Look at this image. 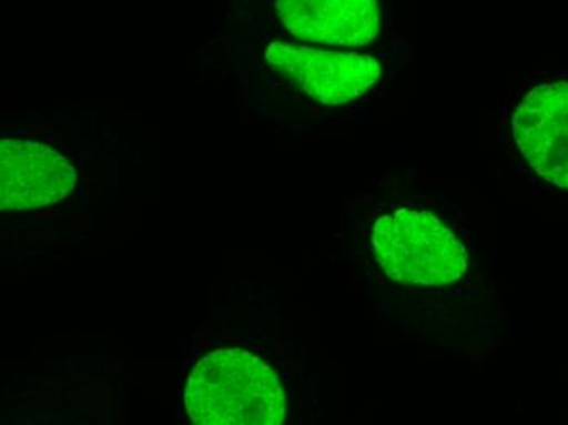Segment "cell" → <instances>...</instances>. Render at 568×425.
Wrapping results in <instances>:
<instances>
[{"label": "cell", "instance_id": "obj_4", "mask_svg": "<svg viewBox=\"0 0 568 425\" xmlns=\"http://www.w3.org/2000/svg\"><path fill=\"white\" fill-rule=\"evenodd\" d=\"M516 150L540 182L568 195V81L539 82L511 113Z\"/></svg>", "mask_w": 568, "mask_h": 425}, {"label": "cell", "instance_id": "obj_1", "mask_svg": "<svg viewBox=\"0 0 568 425\" xmlns=\"http://www.w3.org/2000/svg\"><path fill=\"white\" fill-rule=\"evenodd\" d=\"M369 240L381 271L400 289L449 292L470 274L469 237L442 206L394 203L374 217Z\"/></svg>", "mask_w": 568, "mask_h": 425}, {"label": "cell", "instance_id": "obj_3", "mask_svg": "<svg viewBox=\"0 0 568 425\" xmlns=\"http://www.w3.org/2000/svg\"><path fill=\"white\" fill-rule=\"evenodd\" d=\"M270 68L314 102L342 107L365 97L383 78V64L369 54L317 50L293 43H270Z\"/></svg>", "mask_w": 568, "mask_h": 425}, {"label": "cell", "instance_id": "obj_5", "mask_svg": "<svg viewBox=\"0 0 568 425\" xmlns=\"http://www.w3.org/2000/svg\"><path fill=\"white\" fill-rule=\"evenodd\" d=\"M75 169L61 152L27 140L0 144V209L27 212L57 205L74 190Z\"/></svg>", "mask_w": 568, "mask_h": 425}, {"label": "cell", "instance_id": "obj_2", "mask_svg": "<svg viewBox=\"0 0 568 425\" xmlns=\"http://www.w3.org/2000/svg\"><path fill=\"white\" fill-rule=\"evenodd\" d=\"M183 406L199 425H280L287 417L278 373L241 347L216 348L193 365Z\"/></svg>", "mask_w": 568, "mask_h": 425}, {"label": "cell", "instance_id": "obj_6", "mask_svg": "<svg viewBox=\"0 0 568 425\" xmlns=\"http://www.w3.org/2000/svg\"><path fill=\"white\" fill-rule=\"evenodd\" d=\"M293 37L331 47L365 48L379 37V0H275Z\"/></svg>", "mask_w": 568, "mask_h": 425}]
</instances>
